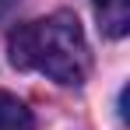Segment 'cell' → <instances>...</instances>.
Returning <instances> with one entry per match:
<instances>
[{
    "mask_svg": "<svg viewBox=\"0 0 130 130\" xmlns=\"http://www.w3.org/2000/svg\"><path fill=\"white\" fill-rule=\"evenodd\" d=\"M7 56L18 70H39L56 85H81L91 67L85 32L67 11L18 25L7 39Z\"/></svg>",
    "mask_w": 130,
    "mask_h": 130,
    "instance_id": "cell-1",
    "label": "cell"
},
{
    "mask_svg": "<svg viewBox=\"0 0 130 130\" xmlns=\"http://www.w3.org/2000/svg\"><path fill=\"white\" fill-rule=\"evenodd\" d=\"M0 130H32L28 106L11 91H0Z\"/></svg>",
    "mask_w": 130,
    "mask_h": 130,
    "instance_id": "cell-3",
    "label": "cell"
},
{
    "mask_svg": "<svg viewBox=\"0 0 130 130\" xmlns=\"http://www.w3.org/2000/svg\"><path fill=\"white\" fill-rule=\"evenodd\" d=\"M95 14H99V25L102 32L120 39L127 35V25H130V0H95Z\"/></svg>",
    "mask_w": 130,
    "mask_h": 130,
    "instance_id": "cell-2",
    "label": "cell"
},
{
    "mask_svg": "<svg viewBox=\"0 0 130 130\" xmlns=\"http://www.w3.org/2000/svg\"><path fill=\"white\" fill-rule=\"evenodd\" d=\"M14 4H18V0H0V18H4V14H7V11H11Z\"/></svg>",
    "mask_w": 130,
    "mask_h": 130,
    "instance_id": "cell-4",
    "label": "cell"
}]
</instances>
